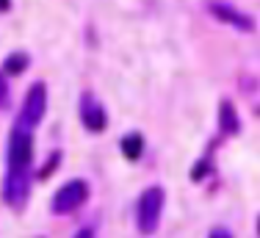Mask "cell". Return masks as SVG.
Returning <instances> with one entry per match:
<instances>
[{
    "label": "cell",
    "mask_w": 260,
    "mask_h": 238,
    "mask_svg": "<svg viewBox=\"0 0 260 238\" xmlns=\"http://www.w3.org/2000/svg\"><path fill=\"white\" fill-rule=\"evenodd\" d=\"M9 75L3 72V67H0V111H9L11 108V92H9Z\"/></svg>",
    "instance_id": "obj_10"
},
{
    "label": "cell",
    "mask_w": 260,
    "mask_h": 238,
    "mask_svg": "<svg viewBox=\"0 0 260 238\" xmlns=\"http://www.w3.org/2000/svg\"><path fill=\"white\" fill-rule=\"evenodd\" d=\"M257 235H260V216H257Z\"/></svg>",
    "instance_id": "obj_15"
},
{
    "label": "cell",
    "mask_w": 260,
    "mask_h": 238,
    "mask_svg": "<svg viewBox=\"0 0 260 238\" xmlns=\"http://www.w3.org/2000/svg\"><path fill=\"white\" fill-rule=\"evenodd\" d=\"M86 199H89V183L83 177H72L53 194L50 211L55 216H70V214H75Z\"/></svg>",
    "instance_id": "obj_3"
},
{
    "label": "cell",
    "mask_w": 260,
    "mask_h": 238,
    "mask_svg": "<svg viewBox=\"0 0 260 238\" xmlns=\"http://www.w3.org/2000/svg\"><path fill=\"white\" fill-rule=\"evenodd\" d=\"M164 205H166V191L160 189V186H150V189H144L139 194L133 216H136V227H139L141 235H150L158 230Z\"/></svg>",
    "instance_id": "obj_2"
},
{
    "label": "cell",
    "mask_w": 260,
    "mask_h": 238,
    "mask_svg": "<svg viewBox=\"0 0 260 238\" xmlns=\"http://www.w3.org/2000/svg\"><path fill=\"white\" fill-rule=\"evenodd\" d=\"M219 133L221 136H238L241 133V116L230 100L219 103Z\"/></svg>",
    "instance_id": "obj_7"
},
{
    "label": "cell",
    "mask_w": 260,
    "mask_h": 238,
    "mask_svg": "<svg viewBox=\"0 0 260 238\" xmlns=\"http://www.w3.org/2000/svg\"><path fill=\"white\" fill-rule=\"evenodd\" d=\"M30 67V55L25 50H14V53H9L3 58V72L11 75V78H17V75H22Z\"/></svg>",
    "instance_id": "obj_9"
},
{
    "label": "cell",
    "mask_w": 260,
    "mask_h": 238,
    "mask_svg": "<svg viewBox=\"0 0 260 238\" xmlns=\"http://www.w3.org/2000/svg\"><path fill=\"white\" fill-rule=\"evenodd\" d=\"M210 169H213V166H210V158H202L200 164H197L194 169H191V180H194V183H200V180L205 177V174L210 172Z\"/></svg>",
    "instance_id": "obj_12"
},
{
    "label": "cell",
    "mask_w": 260,
    "mask_h": 238,
    "mask_svg": "<svg viewBox=\"0 0 260 238\" xmlns=\"http://www.w3.org/2000/svg\"><path fill=\"white\" fill-rule=\"evenodd\" d=\"M208 11L216 17L219 22H227L233 25L235 31H244V34H255V17L244 14V11H238L235 6L230 3H210Z\"/></svg>",
    "instance_id": "obj_6"
},
{
    "label": "cell",
    "mask_w": 260,
    "mask_h": 238,
    "mask_svg": "<svg viewBox=\"0 0 260 238\" xmlns=\"http://www.w3.org/2000/svg\"><path fill=\"white\" fill-rule=\"evenodd\" d=\"M61 164V150H53L50 153V158H47V164H45V169H39V172H36V177L39 180H45V177H50V174L55 172V166Z\"/></svg>",
    "instance_id": "obj_11"
},
{
    "label": "cell",
    "mask_w": 260,
    "mask_h": 238,
    "mask_svg": "<svg viewBox=\"0 0 260 238\" xmlns=\"http://www.w3.org/2000/svg\"><path fill=\"white\" fill-rule=\"evenodd\" d=\"M47 114V86L45 80H36V83H30L25 100H22V108H20V119L17 122L25 125V128L36 130L42 125V119Z\"/></svg>",
    "instance_id": "obj_4"
},
{
    "label": "cell",
    "mask_w": 260,
    "mask_h": 238,
    "mask_svg": "<svg viewBox=\"0 0 260 238\" xmlns=\"http://www.w3.org/2000/svg\"><path fill=\"white\" fill-rule=\"evenodd\" d=\"M11 6H14L11 0H0V14H9V11H11Z\"/></svg>",
    "instance_id": "obj_13"
},
{
    "label": "cell",
    "mask_w": 260,
    "mask_h": 238,
    "mask_svg": "<svg viewBox=\"0 0 260 238\" xmlns=\"http://www.w3.org/2000/svg\"><path fill=\"white\" fill-rule=\"evenodd\" d=\"M119 153H122V158H125V161L136 164V161L144 155V136H141L139 130H130V133H125L119 139Z\"/></svg>",
    "instance_id": "obj_8"
},
{
    "label": "cell",
    "mask_w": 260,
    "mask_h": 238,
    "mask_svg": "<svg viewBox=\"0 0 260 238\" xmlns=\"http://www.w3.org/2000/svg\"><path fill=\"white\" fill-rule=\"evenodd\" d=\"M210 235H213V238H230L227 230H210Z\"/></svg>",
    "instance_id": "obj_14"
},
{
    "label": "cell",
    "mask_w": 260,
    "mask_h": 238,
    "mask_svg": "<svg viewBox=\"0 0 260 238\" xmlns=\"http://www.w3.org/2000/svg\"><path fill=\"white\" fill-rule=\"evenodd\" d=\"M34 180V130L14 122L6 147V174H3V202L11 208H22L30 194Z\"/></svg>",
    "instance_id": "obj_1"
},
{
    "label": "cell",
    "mask_w": 260,
    "mask_h": 238,
    "mask_svg": "<svg viewBox=\"0 0 260 238\" xmlns=\"http://www.w3.org/2000/svg\"><path fill=\"white\" fill-rule=\"evenodd\" d=\"M78 114H80V125H83L89 133H103V130L108 128V111H105V105L91 95V92H83V95H80Z\"/></svg>",
    "instance_id": "obj_5"
}]
</instances>
